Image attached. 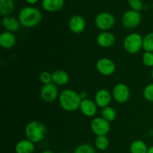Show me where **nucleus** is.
Masks as SVG:
<instances>
[{
  "instance_id": "f257e3e1",
  "label": "nucleus",
  "mask_w": 153,
  "mask_h": 153,
  "mask_svg": "<svg viewBox=\"0 0 153 153\" xmlns=\"http://www.w3.org/2000/svg\"><path fill=\"white\" fill-rule=\"evenodd\" d=\"M42 13L34 7H25L19 13V21L22 25L26 28L34 27L42 20Z\"/></svg>"
},
{
  "instance_id": "f03ea898",
  "label": "nucleus",
  "mask_w": 153,
  "mask_h": 153,
  "mask_svg": "<svg viewBox=\"0 0 153 153\" xmlns=\"http://www.w3.org/2000/svg\"><path fill=\"white\" fill-rule=\"evenodd\" d=\"M82 99L80 94L70 89H66L59 96L61 107L67 111H74L80 108Z\"/></svg>"
},
{
  "instance_id": "7ed1b4c3",
  "label": "nucleus",
  "mask_w": 153,
  "mask_h": 153,
  "mask_svg": "<svg viewBox=\"0 0 153 153\" xmlns=\"http://www.w3.org/2000/svg\"><path fill=\"white\" fill-rule=\"evenodd\" d=\"M46 128L43 123L39 121H31L25 127V136L28 140L34 143H39L44 137Z\"/></svg>"
},
{
  "instance_id": "20e7f679",
  "label": "nucleus",
  "mask_w": 153,
  "mask_h": 153,
  "mask_svg": "<svg viewBox=\"0 0 153 153\" xmlns=\"http://www.w3.org/2000/svg\"><path fill=\"white\" fill-rule=\"evenodd\" d=\"M143 37L137 33L129 34L125 38L123 42V47L127 52L130 54H135L143 48Z\"/></svg>"
},
{
  "instance_id": "39448f33",
  "label": "nucleus",
  "mask_w": 153,
  "mask_h": 153,
  "mask_svg": "<svg viewBox=\"0 0 153 153\" xmlns=\"http://www.w3.org/2000/svg\"><path fill=\"white\" fill-rule=\"evenodd\" d=\"M96 25L99 29L106 31L111 29L115 24V19L113 15L108 12L99 13L95 19Z\"/></svg>"
},
{
  "instance_id": "423d86ee",
  "label": "nucleus",
  "mask_w": 153,
  "mask_h": 153,
  "mask_svg": "<svg viewBox=\"0 0 153 153\" xmlns=\"http://www.w3.org/2000/svg\"><path fill=\"white\" fill-rule=\"evenodd\" d=\"M141 22V15L138 11L130 10L126 12L122 17V23L127 28H134Z\"/></svg>"
},
{
  "instance_id": "0eeeda50",
  "label": "nucleus",
  "mask_w": 153,
  "mask_h": 153,
  "mask_svg": "<svg viewBox=\"0 0 153 153\" xmlns=\"http://www.w3.org/2000/svg\"><path fill=\"white\" fill-rule=\"evenodd\" d=\"M91 129L97 136L106 135L110 131V123L102 117H97L91 122Z\"/></svg>"
},
{
  "instance_id": "6e6552de",
  "label": "nucleus",
  "mask_w": 153,
  "mask_h": 153,
  "mask_svg": "<svg viewBox=\"0 0 153 153\" xmlns=\"http://www.w3.org/2000/svg\"><path fill=\"white\" fill-rule=\"evenodd\" d=\"M58 95V90L56 85L49 83L44 85L40 90V97L46 102H52Z\"/></svg>"
},
{
  "instance_id": "1a4fd4ad",
  "label": "nucleus",
  "mask_w": 153,
  "mask_h": 153,
  "mask_svg": "<svg viewBox=\"0 0 153 153\" xmlns=\"http://www.w3.org/2000/svg\"><path fill=\"white\" fill-rule=\"evenodd\" d=\"M113 97L118 103H125L130 97V91L128 86L123 83L116 85L113 90Z\"/></svg>"
},
{
  "instance_id": "9d476101",
  "label": "nucleus",
  "mask_w": 153,
  "mask_h": 153,
  "mask_svg": "<svg viewBox=\"0 0 153 153\" xmlns=\"http://www.w3.org/2000/svg\"><path fill=\"white\" fill-rule=\"evenodd\" d=\"M97 69L100 73L103 76H111L116 69V65L112 60L103 58L99 60L97 63Z\"/></svg>"
},
{
  "instance_id": "9b49d317",
  "label": "nucleus",
  "mask_w": 153,
  "mask_h": 153,
  "mask_svg": "<svg viewBox=\"0 0 153 153\" xmlns=\"http://www.w3.org/2000/svg\"><path fill=\"white\" fill-rule=\"evenodd\" d=\"M85 25L86 23L85 19L79 15H75L72 16L69 21V28L70 31L75 34L82 33L85 30Z\"/></svg>"
},
{
  "instance_id": "f8f14e48",
  "label": "nucleus",
  "mask_w": 153,
  "mask_h": 153,
  "mask_svg": "<svg viewBox=\"0 0 153 153\" xmlns=\"http://www.w3.org/2000/svg\"><path fill=\"white\" fill-rule=\"evenodd\" d=\"M79 108L85 116L91 117L95 116L97 114V105L96 104L95 102L92 101L91 100L85 99V100H82Z\"/></svg>"
},
{
  "instance_id": "ddd939ff",
  "label": "nucleus",
  "mask_w": 153,
  "mask_h": 153,
  "mask_svg": "<svg viewBox=\"0 0 153 153\" xmlns=\"http://www.w3.org/2000/svg\"><path fill=\"white\" fill-rule=\"evenodd\" d=\"M111 100V95L105 89H101L95 95V102L97 106L101 108H105L108 106Z\"/></svg>"
},
{
  "instance_id": "4468645a",
  "label": "nucleus",
  "mask_w": 153,
  "mask_h": 153,
  "mask_svg": "<svg viewBox=\"0 0 153 153\" xmlns=\"http://www.w3.org/2000/svg\"><path fill=\"white\" fill-rule=\"evenodd\" d=\"M97 43L103 48H108L113 46L115 43V37L112 33L108 31H103L100 33L97 39Z\"/></svg>"
},
{
  "instance_id": "2eb2a0df",
  "label": "nucleus",
  "mask_w": 153,
  "mask_h": 153,
  "mask_svg": "<svg viewBox=\"0 0 153 153\" xmlns=\"http://www.w3.org/2000/svg\"><path fill=\"white\" fill-rule=\"evenodd\" d=\"M16 43V37L10 31H4L0 35V45L6 49H11Z\"/></svg>"
},
{
  "instance_id": "dca6fc26",
  "label": "nucleus",
  "mask_w": 153,
  "mask_h": 153,
  "mask_svg": "<svg viewBox=\"0 0 153 153\" xmlns=\"http://www.w3.org/2000/svg\"><path fill=\"white\" fill-rule=\"evenodd\" d=\"M64 4V0H43L42 6L48 12H57L61 10Z\"/></svg>"
},
{
  "instance_id": "f3484780",
  "label": "nucleus",
  "mask_w": 153,
  "mask_h": 153,
  "mask_svg": "<svg viewBox=\"0 0 153 153\" xmlns=\"http://www.w3.org/2000/svg\"><path fill=\"white\" fill-rule=\"evenodd\" d=\"M3 27L7 30V31L10 32H16L19 29L20 27V22L18 21L16 18L10 16H6L2 19Z\"/></svg>"
},
{
  "instance_id": "a211bd4d",
  "label": "nucleus",
  "mask_w": 153,
  "mask_h": 153,
  "mask_svg": "<svg viewBox=\"0 0 153 153\" xmlns=\"http://www.w3.org/2000/svg\"><path fill=\"white\" fill-rule=\"evenodd\" d=\"M35 149L34 143L26 140H22L18 142L15 146L16 153H33Z\"/></svg>"
},
{
  "instance_id": "6ab92c4d",
  "label": "nucleus",
  "mask_w": 153,
  "mask_h": 153,
  "mask_svg": "<svg viewBox=\"0 0 153 153\" xmlns=\"http://www.w3.org/2000/svg\"><path fill=\"white\" fill-rule=\"evenodd\" d=\"M52 77L53 83L58 85H66L70 79L68 73L62 70H58L54 72L52 74Z\"/></svg>"
},
{
  "instance_id": "aec40b11",
  "label": "nucleus",
  "mask_w": 153,
  "mask_h": 153,
  "mask_svg": "<svg viewBox=\"0 0 153 153\" xmlns=\"http://www.w3.org/2000/svg\"><path fill=\"white\" fill-rule=\"evenodd\" d=\"M14 9L13 0H0V14L7 16L10 14Z\"/></svg>"
},
{
  "instance_id": "412c9836",
  "label": "nucleus",
  "mask_w": 153,
  "mask_h": 153,
  "mask_svg": "<svg viewBox=\"0 0 153 153\" xmlns=\"http://www.w3.org/2000/svg\"><path fill=\"white\" fill-rule=\"evenodd\" d=\"M148 147L146 143L140 140H134L130 146L131 153H147Z\"/></svg>"
},
{
  "instance_id": "4be33fe9",
  "label": "nucleus",
  "mask_w": 153,
  "mask_h": 153,
  "mask_svg": "<svg viewBox=\"0 0 153 153\" xmlns=\"http://www.w3.org/2000/svg\"><path fill=\"white\" fill-rule=\"evenodd\" d=\"M102 118H104L107 121L111 122L116 119L117 113L113 108L107 106L105 108H103L102 110Z\"/></svg>"
},
{
  "instance_id": "5701e85b",
  "label": "nucleus",
  "mask_w": 153,
  "mask_h": 153,
  "mask_svg": "<svg viewBox=\"0 0 153 153\" xmlns=\"http://www.w3.org/2000/svg\"><path fill=\"white\" fill-rule=\"evenodd\" d=\"M95 145L97 149L99 150L104 151L108 147L109 145V140L105 135L97 136L95 140Z\"/></svg>"
},
{
  "instance_id": "b1692460",
  "label": "nucleus",
  "mask_w": 153,
  "mask_h": 153,
  "mask_svg": "<svg viewBox=\"0 0 153 153\" xmlns=\"http://www.w3.org/2000/svg\"><path fill=\"white\" fill-rule=\"evenodd\" d=\"M143 49L146 52H153V32L149 33L143 40Z\"/></svg>"
},
{
  "instance_id": "393cba45",
  "label": "nucleus",
  "mask_w": 153,
  "mask_h": 153,
  "mask_svg": "<svg viewBox=\"0 0 153 153\" xmlns=\"http://www.w3.org/2000/svg\"><path fill=\"white\" fill-rule=\"evenodd\" d=\"M74 153H97L95 149L92 146L89 144H81L76 147Z\"/></svg>"
},
{
  "instance_id": "a878e982",
  "label": "nucleus",
  "mask_w": 153,
  "mask_h": 153,
  "mask_svg": "<svg viewBox=\"0 0 153 153\" xmlns=\"http://www.w3.org/2000/svg\"><path fill=\"white\" fill-rule=\"evenodd\" d=\"M143 97L147 101L153 102V83L149 84L144 88Z\"/></svg>"
},
{
  "instance_id": "bb28decb",
  "label": "nucleus",
  "mask_w": 153,
  "mask_h": 153,
  "mask_svg": "<svg viewBox=\"0 0 153 153\" xmlns=\"http://www.w3.org/2000/svg\"><path fill=\"white\" fill-rule=\"evenodd\" d=\"M143 62L146 67H153V52H145L143 55Z\"/></svg>"
},
{
  "instance_id": "cd10ccee",
  "label": "nucleus",
  "mask_w": 153,
  "mask_h": 153,
  "mask_svg": "<svg viewBox=\"0 0 153 153\" xmlns=\"http://www.w3.org/2000/svg\"><path fill=\"white\" fill-rule=\"evenodd\" d=\"M128 4L133 10L140 11L143 8V2L141 0H128Z\"/></svg>"
},
{
  "instance_id": "c85d7f7f",
  "label": "nucleus",
  "mask_w": 153,
  "mask_h": 153,
  "mask_svg": "<svg viewBox=\"0 0 153 153\" xmlns=\"http://www.w3.org/2000/svg\"><path fill=\"white\" fill-rule=\"evenodd\" d=\"M40 79L42 83L44 85H47V84L52 83V74L47 71H43L40 73Z\"/></svg>"
},
{
  "instance_id": "c756f323",
  "label": "nucleus",
  "mask_w": 153,
  "mask_h": 153,
  "mask_svg": "<svg viewBox=\"0 0 153 153\" xmlns=\"http://www.w3.org/2000/svg\"><path fill=\"white\" fill-rule=\"evenodd\" d=\"M25 1H26V2L28 3V4H35V3H37V1H38V0H25Z\"/></svg>"
},
{
  "instance_id": "7c9ffc66",
  "label": "nucleus",
  "mask_w": 153,
  "mask_h": 153,
  "mask_svg": "<svg viewBox=\"0 0 153 153\" xmlns=\"http://www.w3.org/2000/svg\"><path fill=\"white\" fill-rule=\"evenodd\" d=\"M80 94V97H81V98L82 99V100H85V99H86V97H87V94L86 93H81V94Z\"/></svg>"
},
{
  "instance_id": "2f4dec72",
  "label": "nucleus",
  "mask_w": 153,
  "mask_h": 153,
  "mask_svg": "<svg viewBox=\"0 0 153 153\" xmlns=\"http://www.w3.org/2000/svg\"><path fill=\"white\" fill-rule=\"evenodd\" d=\"M147 153H153V146H150L149 148H148Z\"/></svg>"
},
{
  "instance_id": "473e14b6",
  "label": "nucleus",
  "mask_w": 153,
  "mask_h": 153,
  "mask_svg": "<svg viewBox=\"0 0 153 153\" xmlns=\"http://www.w3.org/2000/svg\"><path fill=\"white\" fill-rule=\"evenodd\" d=\"M42 153H54V152L51 150H44L43 152H42Z\"/></svg>"
},
{
  "instance_id": "72a5a7b5",
  "label": "nucleus",
  "mask_w": 153,
  "mask_h": 153,
  "mask_svg": "<svg viewBox=\"0 0 153 153\" xmlns=\"http://www.w3.org/2000/svg\"><path fill=\"white\" fill-rule=\"evenodd\" d=\"M151 76H152V79H153V69H152V73H151Z\"/></svg>"
},
{
  "instance_id": "f704fd0d",
  "label": "nucleus",
  "mask_w": 153,
  "mask_h": 153,
  "mask_svg": "<svg viewBox=\"0 0 153 153\" xmlns=\"http://www.w3.org/2000/svg\"><path fill=\"white\" fill-rule=\"evenodd\" d=\"M61 153H70V152H61Z\"/></svg>"
}]
</instances>
